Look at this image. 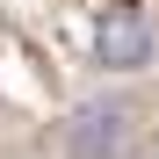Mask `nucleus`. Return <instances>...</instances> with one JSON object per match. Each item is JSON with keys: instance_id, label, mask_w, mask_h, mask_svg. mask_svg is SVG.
Returning <instances> with one entry per match:
<instances>
[{"instance_id": "nucleus-1", "label": "nucleus", "mask_w": 159, "mask_h": 159, "mask_svg": "<svg viewBox=\"0 0 159 159\" xmlns=\"http://www.w3.org/2000/svg\"><path fill=\"white\" fill-rule=\"evenodd\" d=\"M58 145H65V159H130V145H138V109H130L123 94H87V101H72Z\"/></svg>"}, {"instance_id": "nucleus-2", "label": "nucleus", "mask_w": 159, "mask_h": 159, "mask_svg": "<svg viewBox=\"0 0 159 159\" xmlns=\"http://www.w3.org/2000/svg\"><path fill=\"white\" fill-rule=\"evenodd\" d=\"M94 65L101 72H145L152 65V22L130 0H116V7L94 15Z\"/></svg>"}]
</instances>
